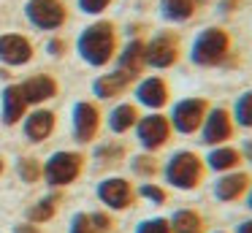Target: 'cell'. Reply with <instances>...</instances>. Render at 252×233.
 <instances>
[{
	"label": "cell",
	"mask_w": 252,
	"mask_h": 233,
	"mask_svg": "<svg viewBox=\"0 0 252 233\" xmlns=\"http://www.w3.org/2000/svg\"><path fill=\"white\" fill-rule=\"evenodd\" d=\"M114 52H117V33L111 22H95L79 38V54L84 57V63L95 65V68L109 63L114 57Z\"/></svg>",
	"instance_id": "1"
},
{
	"label": "cell",
	"mask_w": 252,
	"mask_h": 233,
	"mask_svg": "<svg viewBox=\"0 0 252 233\" xmlns=\"http://www.w3.org/2000/svg\"><path fill=\"white\" fill-rule=\"evenodd\" d=\"M165 173V182L171 184V187L176 190H198L203 184V179H206V163H203V157L198 155V152H176V155H171V160L165 163L163 168Z\"/></svg>",
	"instance_id": "2"
},
{
	"label": "cell",
	"mask_w": 252,
	"mask_h": 233,
	"mask_svg": "<svg viewBox=\"0 0 252 233\" xmlns=\"http://www.w3.org/2000/svg\"><path fill=\"white\" fill-rule=\"evenodd\" d=\"M230 54V35L222 27H209L201 35L192 41L190 57L195 65L201 68H214V65H222Z\"/></svg>",
	"instance_id": "3"
},
{
	"label": "cell",
	"mask_w": 252,
	"mask_h": 233,
	"mask_svg": "<svg viewBox=\"0 0 252 233\" xmlns=\"http://www.w3.org/2000/svg\"><path fill=\"white\" fill-rule=\"evenodd\" d=\"M136 135H138V144L147 152H158L171 141L174 128H171V119L165 117V114L155 111V114H147V117H138Z\"/></svg>",
	"instance_id": "4"
},
{
	"label": "cell",
	"mask_w": 252,
	"mask_h": 233,
	"mask_svg": "<svg viewBox=\"0 0 252 233\" xmlns=\"http://www.w3.org/2000/svg\"><path fill=\"white\" fill-rule=\"evenodd\" d=\"M209 100H203V98H185V100H179L174 106V111H171V128L176 130V133L182 135H190V133H198L203 125V119H206L209 114Z\"/></svg>",
	"instance_id": "5"
},
{
	"label": "cell",
	"mask_w": 252,
	"mask_h": 233,
	"mask_svg": "<svg viewBox=\"0 0 252 233\" xmlns=\"http://www.w3.org/2000/svg\"><path fill=\"white\" fill-rule=\"evenodd\" d=\"M84 168V157L79 152H55L46 160V166L41 168V173L46 176V182L55 187H65V184L76 182V176Z\"/></svg>",
	"instance_id": "6"
},
{
	"label": "cell",
	"mask_w": 252,
	"mask_h": 233,
	"mask_svg": "<svg viewBox=\"0 0 252 233\" xmlns=\"http://www.w3.org/2000/svg\"><path fill=\"white\" fill-rule=\"evenodd\" d=\"M236 133V122L230 117L228 108H209L206 119L201 125V135H203V144L206 146H220V144H228Z\"/></svg>",
	"instance_id": "7"
},
{
	"label": "cell",
	"mask_w": 252,
	"mask_h": 233,
	"mask_svg": "<svg viewBox=\"0 0 252 233\" xmlns=\"http://www.w3.org/2000/svg\"><path fill=\"white\" fill-rule=\"evenodd\" d=\"M98 198L103 200L109 209L125 211L136 203V190H133V184L127 182V179L111 176V179H106V182L98 184Z\"/></svg>",
	"instance_id": "8"
},
{
	"label": "cell",
	"mask_w": 252,
	"mask_h": 233,
	"mask_svg": "<svg viewBox=\"0 0 252 233\" xmlns=\"http://www.w3.org/2000/svg\"><path fill=\"white\" fill-rule=\"evenodd\" d=\"M179 60V38L174 33H160L147 43V65L149 68H171Z\"/></svg>",
	"instance_id": "9"
},
{
	"label": "cell",
	"mask_w": 252,
	"mask_h": 233,
	"mask_svg": "<svg viewBox=\"0 0 252 233\" xmlns=\"http://www.w3.org/2000/svg\"><path fill=\"white\" fill-rule=\"evenodd\" d=\"M25 14L41 30H57L65 22V5L60 0H30Z\"/></svg>",
	"instance_id": "10"
},
{
	"label": "cell",
	"mask_w": 252,
	"mask_h": 233,
	"mask_svg": "<svg viewBox=\"0 0 252 233\" xmlns=\"http://www.w3.org/2000/svg\"><path fill=\"white\" fill-rule=\"evenodd\" d=\"M100 130V111L95 103L90 100H82L73 106V135H76V141H82V144H87V141H93L95 135H98Z\"/></svg>",
	"instance_id": "11"
},
{
	"label": "cell",
	"mask_w": 252,
	"mask_h": 233,
	"mask_svg": "<svg viewBox=\"0 0 252 233\" xmlns=\"http://www.w3.org/2000/svg\"><path fill=\"white\" fill-rule=\"evenodd\" d=\"M252 187V176L244 171H228L222 173V176L217 179V184H214V195H217V200H222V203H236V200H241L247 193H250Z\"/></svg>",
	"instance_id": "12"
},
{
	"label": "cell",
	"mask_w": 252,
	"mask_h": 233,
	"mask_svg": "<svg viewBox=\"0 0 252 233\" xmlns=\"http://www.w3.org/2000/svg\"><path fill=\"white\" fill-rule=\"evenodd\" d=\"M136 98H138L141 106L152 108V111H160V108L171 100V90H168V84H165V79L149 76V79H144L141 84L136 87Z\"/></svg>",
	"instance_id": "13"
},
{
	"label": "cell",
	"mask_w": 252,
	"mask_h": 233,
	"mask_svg": "<svg viewBox=\"0 0 252 233\" xmlns=\"http://www.w3.org/2000/svg\"><path fill=\"white\" fill-rule=\"evenodd\" d=\"M0 60L6 65H25L33 60V43L25 35L17 33H8V35H0Z\"/></svg>",
	"instance_id": "14"
},
{
	"label": "cell",
	"mask_w": 252,
	"mask_h": 233,
	"mask_svg": "<svg viewBox=\"0 0 252 233\" xmlns=\"http://www.w3.org/2000/svg\"><path fill=\"white\" fill-rule=\"evenodd\" d=\"M203 163H206L209 171L228 173V171H236V168L244 163V155H241V149H236V146H230V144H220L209 152V157Z\"/></svg>",
	"instance_id": "15"
},
{
	"label": "cell",
	"mask_w": 252,
	"mask_h": 233,
	"mask_svg": "<svg viewBox=\"0 0 252 233\" xmlns=\"http://www.w3.org/2000/svg\"><path fill=\"white\" fill-rule=\"evenodd\" d=\"M19 90H22L28 106L30 103H44V100H49V98L57 95V81L52 79V76L38 73V76H30L25 84H19Z\"/></svg>",
	"instance_id": "16"
},
{
	"label": "cell",
	"mask_w": 252,
	"mask_h": 233,
	"mask_svg": "<svg viewBox=\"0 0 252 233\" xmlns=\"http://www.w3.org/2000/svg\"><path fill=\"white\" fill-rule=\"evenodd\" d=\"M144 65H147V43L133 38V41H127V46L120 54V70H125V73H130L136 79L144 70Z\"/></svg>",
	"instance_id": "17"
},
{
	"label": "cell",
	"mask_w": 252,
	"mask_h": 233,
	"mask_svg": "<svg viewBox=\"0 0 252 233\" xmlns=\"http://www.w3.org/2000/svg\"><path fill=\"white\" fill-rule=\"evenodd\" d=\"M52 130H55V114L46 111V108H38V111H33L25 119V135L30 141H35V144L49 138Z\"/></svg>",
	"instance_id": "18"
},
{
	"label": "cell",
	"mask_w": 252,
	"mask_h": 233,
	"mask_svg": "<svg viewBox=\"0 0 252 233\" xmlns=\"http://www.w3.org/2000/svg\"><path fill=\"white\" fill-rule=\"evenodd\" d=\"M130 84H133L130 73H125V70H114V73H106V76H100V79H95L93 90H95L98 98H117V95H122Z\"/></svg>",
	"instance_id": "19"
},
{
	"label": "cell",
	"mask_w": 252,
	"mask_h": 233,
	"mask_svg": "<svg viewBox=\"0 0 252 233\" xmlns=\"http://www.w3.org/2000/svg\"><path fill=\"white\" fill-rule=\"evenodd\" d=\"M168 222L174 233H206V220L198 209H176Z\"/></svg>",
	"instance_id": "20"
},
{
	"label": "cell",
	"mask_w": 252,
	"mask_h": 233,
	"mask_svg": "<svg viewBox=\"0 0 252 233\" xmlns=\"http://www.w3.org/2000/svg\"><path fill=\"white\" fill-rule=\"evenodd\" d=\"M25 108H28V100H25L22 90L17 84L6 87L3 90V125H17L25 117Z\"/></svg>",
	"instance_id": "21"
},
{
	"label": "cell",
	"mask_w": 252,
	"mask_h": 233,
	"mask_svg": "<svg viewBox=\"0 0 252 233\" xmlns=\"http://www.w3.org/2000/svg\"><path fill=\"white\" fill-rule=\"evenodd\" d=\"M136 122H138V108L133 103H120L109 114V128L114 133H127L130 128H136Z\"/></svg>",
	"instance_id": "22"
},
{
	"label": "cell",
	"mask_w": 252,
	"mask_h": 233,
	"mask_svg": "<svg viewBox=\"0 0 252 233\" xmlns=\"http://www.w3.org/2000/svg\"><path fill=\"white\" fill-rule=\"evenodd\" d=\"M160 14L168 22H187L195 16V0H163Z\"/></svg>",
	"instance_id": "23"
},
{
	"label": "cell",
	"mask_w": 252,
	"mask_h": 233,
	"mask_svg": "<svg viewBox=\"0 0 252 233\" xmlns=\"http://www.w3.org/2000/svg\"><path fill=\"white\" fill-rule=\"evenodd\" d=\"M233 122L241 125V128H252V90L244 92V95L236 100L233 108Z\"/></svg>",
	"instance_id": "24"
},
{
	"label": "cell",
	"mask_w": 252,
	"mask_h": 233,
	"mask_svg": "<svg viewBox=\"0 0 252 233\" xmlns=\"http://www.w3.org/2000/svg\"><path fill=\"white\" fill-rule=\"evenodd\" d=\"M133 171H136L138 176H144V179H152V176H158L160 163H158V157H152V152H147V155H136L133 157Z\"/></svg>",
	"instance_id": "25"
},
{
	"label": "cell",
	"mask_w": 252,
	"mask_h": 233,
	"mask_svg": "<svg viewBox=\"0 0 252 233\" xmlns=\"http://www.w3.org/2000/svg\"><path fill=\"white\" fill-rule=\"evenodd\" d=\"M55 211H57V198H52V195H49V198L38 200V203L28 211V220L30 222H46V220L55 217Z\"/></svg>",
	"instance_id": "26"
},
{
	"label": "cell",
	"mask_w": 252,
	"mask_h": 233,
	"mask_svg": "<svg viewBox=\"0 0 252 233\" xmlns=\"http://www.w3.org/2000/svg\"><path fill=\"white\" fill-rule=\"evenodd\" d=\"M136 233H174V231H171V222L165 217H152V220L138 222Z\"/></svg>",
	"instance_id": "27"
},
{
	"label": "cell",
	"mask_w": 252,
	"mask_h": 233,
	"mask_svg": "<svg viewBox=\"0 0 252 233\" xmlns=\"http://www.w3.org/2000/svg\"><path fill=\"white\" fill-rule=\"evenodd\" d=\"M19 176H22L28 184L38 182V176H41V166L33 160V157H22V160H19Z\"/></svg>",
	"instance_id": "28"
},
{
	"label": "cell",
	"mask_w": 252,
	"mask_h": 233,
	"mask_svg": "<svg viewBox=\"0 0 252 233\" xmlns=\"http://www.w3.org/2000/svg\"><path fill=\"white\" fill-rule=\"evenodd\" d=\"M95 155H98L100 160H106V163H117V160H122V155H125V146H120V144H106V146H100Z\"/></svg>",
	"instance_id": "29"
},
{
	"label": "cell",
	"mask_w": 252,
	"mask_h": 233,
	"mask_svg": "<svg viewBox=\"0 0 252 233\" xmlns=\"http://www.w3.org/2000/svg\"><path fill=\"white\" fill-rule=\"evenodd\" d=\"M141 198H147V200H152L155 206H160V203H165V190L163 187H158V184H144L141 190Z\"/></svg>",
	"instance_id": "30"
},
{
	"label": "cell",
	"mask_w": 252,
	"mask_h": 233,
	"mask_svg": "<svg viewBox=\"0 0 252 233\" xmlns=\"http://www.w3.org/2000/svg\"><path fill=\"white\" fill-rule=\"evenodd\" d=\"M68 233H95V228H93V222H90V214H73V220H71V231Z\"/></svg>",
	"instance_id": "31"
},
{
	"label": "cell",
	"mask_w": 252,
	"mask_h": 233,
	"mask_svg": "<svg viewBox=\"0 0 252 233\" xmlns=\"http://www.w3.org/2000/svg\"><path fill=\"white\" fill-rule=\"evenodd\" d=\"M90 222H93V228H95V233H109L111 231V217L106 214V211H93L90 214Z\"/></svg>",
	"instance_id": "32"
},
{
	"label": "cell",
	"mask_w": 252,
	"mask_h": 233,
	"mask_svg": "<svg viewBox=\"0 0 252 233\" xmlns=\"http://www.w3.org/2000/svg\"><path fill=\"white\" fill-rule=\"evenodd\" d=\"M111 5V0H79V8L84 11V14H100V11H106Z\"/></svg>",
	"instance_id": "33"
},
{
	"label": "cell",
	"mask_w": 252,
	"mask_h": 233,
	"mask_svg": "<svg viewBox=\"0 0 252 233\" xmlns=\"http://www.w3.org/2000/svg\"><path fill=\"white\" fill-rule=\"evenodd\" d=\"M63 49H65V43H63V41H57V38H55V41H49V52L52 54H63Z\"/></svg>",
	"instance_id": "34"
},
{
	"label": "cell",
	"mask_w": 252,
	"mask_h": 233,
	"mask_svg": "<svg viewBox=\"0 0 252 233\" xmlns=\"http://www.w3.org/2000/svg\"><path fill=\"white\" fill-rule=\"evenodd\" d=\"M236 233H252V220H244V222L239 225V231H236Z\"/></svg>",
	"instance_id": "35"
},
{
	"label": "cell",
	"mask_w": 252,
	"mask_h": 233,
	"mask_svg": "<svg viewBox=\"0 0 252 233\" xmlns=\"http://www.w3.org/2000/svg\"><path fill=\"white\" fill-rule=\"evenodd\" d=\"M241 155H244L247 160L252 163V141H247V144H244V149H241Z\"/></svg>",
	"instance_id": "36"
},
{
	"label": "cell",
	"mask_w": 252,
	"mask_h": 233,
	"mask_svg": "<svg viewBox=\"0 0 252 233\" xmlns=\"http://www.w3.org/2000/svg\"><path fill=\"white\" fill-rule=\"evenodd\" d=\"M17 233H38V231H35V225H19Z\"/></svg>",
	"instance_id": "37"
},
{
	"label": "cell",
	"mask_w": 252,
	"mask_h": 233,
	"mask_svg": "<svg viewBox=\"0 0 252 233\" xmlns=\"http://www.w3.org/2000/svg\"><path fill=\"white\" fill-rule=\"evenodd\" d=\"M244 198H247V206H250V209H252V187H250V193H247Z\"/></svg>",
	"instance_id": "38"
},
{
	"label": "cell",
	"mask_w": 252,
	"mask_h": 233,
	"mask_svg": "<svg viewBox=\"0 0 252 233\" xmlns=\"http://www.w3.org/2000/svg\"><path fill=\"white\" fill-rule=\"evenodd\" d=\"M3 168H6V166H3V157H0V173H3Z\"/></svg>",
	"instance_id": "39"
},
{
	"label": "cell",
	"mask_w": 252,
	"mask_h": 233,
	"mask_svg": "<svg viewBox=\"0 0 252 233\" xmlns=\"http://www.w3.org/2000/svg\"><path fill=\"white\" fill-rule=\"evenodd\" d=\"M214 233H225V231H214Z\"/></svg>",
	"instance_id": "40"
},
{
	"label": "cell",
	"mask_w": 252,
	"mask_h": 233,
	"mask_svg": "<svg viewBox=\"0 0 252 233\" xmlns=\"http://www.w3.org/2000/svg\"><path fill=\"white\" fill-rule=\"evenodd\" d=\"M195 3H203V0H195Z\"/></svg>",
	"instance_id": "41"
}]
</instances>
